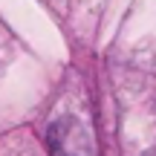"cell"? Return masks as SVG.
<instances>
[{
  "instance_id": "1",
  "label": "cell",
  "mask_w": 156,
  "mask_h": 156,
  "mask_svg": "<svg viewBox=\"0 0 156 156\" xmlns=\"http://www.w3.org/2000/svg\"><path fill=\"white\" fill-rule=\"evenodd\" d=\"M145 156H156V153H145Z\"/></svg>"
}]
</instances>
